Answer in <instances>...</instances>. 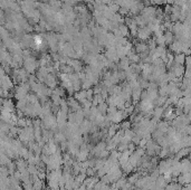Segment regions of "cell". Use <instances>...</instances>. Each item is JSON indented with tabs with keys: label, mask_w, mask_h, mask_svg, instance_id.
Wrapping results in <instances>:
<instances>
[{
	"label": "cell",
	"mask_w": 191,
	"mask_h": 190,
	"mask_svg": "<svg viewBox=\"0 0 191 190\" xmlns=\"http://www.w3.org/2000/svg\"><path fill=\"white\" fill-rule=\"evenodd\" d=\"M86 173L88 174V176H93V173H94V172H93V170H92V169H87Z\"/></svg>",
	"instance_id": "obj_1"
},
{
	"label": "cell",
	"mask_w": 191,
	"mask_h": 190,
	"mask_svg": "<svg viewBox=\"0 0 191 190\" xmlns=\"http://www.w3.org/2000/svg\"><path fill=\"white\" fill-rule=\"evenodd\" d=\"M188 159H189V160L191 161V151L189 152V154H188Z\"/></svg>",
	"instance_id": "obj_2"
}]
</instances>
